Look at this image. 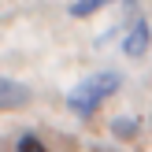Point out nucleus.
Instances as JSON below:
<instances>
[{
  "instance_id": "1",
  "label": "nucleus",
  "mask_w": 152,
  "mask_h": 152,
  "mask_svg": "<svg viewBox=\"0 0 152 152\" xmlns=\"http://www.w3.org/2000/svg\"><path fill=\"white\" fill-rule=\"evenodd\" d=\"M119 89V74L115 71H104V74H93V78H86V82H78V86L71 89V96H67V108L74 111V115H82V119H89L96 108H100L104 100H108L111 93Z\"/></svg>"
},
{
  "instance_id": "2",
  "label": "nucleus",
  "mask_w": 152,
  "mask_h": 152,
  "mask_svg": "<svg viewBox=\"0 0 152 152\" xmlns=\"http://www.w3.org/2000/svg\"><path fill=\"white\" fill-rule=\"evenodd\" d=\"M26 96H30L26 86H19V82H11V78H0V111L26 104Z\"/></svg>"
},
{
  "instance_id": "3",
  "label": "nucleus",
  "mask_w": 152,
  "mask_h": 152,
  "mask_svg": "<svg viewBox=\"0 0 152 152\" xmlns=\"http://www.w3.org/2000/svg\"><path fill=\"white\" fill-rule=\"evenodd\" d=\"M126 56H145V48H148V22L145 19H137L130 26V34H126Z\"/></svg>"
},
{
  "instance_id": "4",
  "label": "nucleus",
  "mask_w": 152,
  "mask_h": 152,
  "mask_svg": "<svg viewBox=\"0 0 152 152\" xmlns=\"http://www.w3.org/2000/svg\"><path fill=\"white\" fill-rule=\"evenodd\" d=\"M104 4H111V0H74L71 15H74V19H86V15H93L96 7H104Z\"/></svg>"
},
{
  "instance_id": "5",
  "label": "nucleus",
  "mask_w": 152,
  "mask_h": 152,
  "mask_svg": "<svg viewBox=\"0 0 152 152\" xmlns=\"http://www.w3.org/2000/svg\"><path fill=\"white\" fill-rule=\"evenodd\" d=\"M19 152H48V148H45L34 134H26V137H19Z\"/></svg>"
}]
</instances>
